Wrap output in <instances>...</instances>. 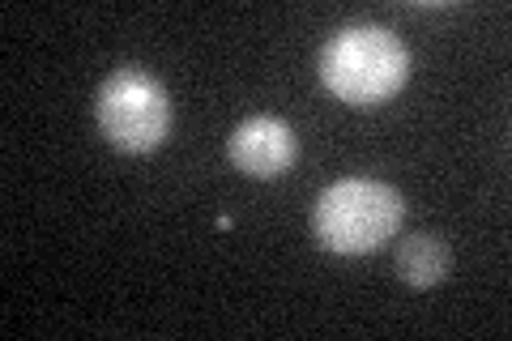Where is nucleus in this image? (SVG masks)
I'll return each mask as SVG.
<instances>
[{
    "label": "nucleus",
    "mask_w": 512,
    "mask_h": 341,
    "mask_svg": "<svg viewBox=\"0 0 512 341\" xmlns=\"http://www.w3.org/2000/svg\"><path fill=\"white\" fill-rule=\"evenodd\" d=\"M406 218V201L393 184L380 180H338L320 192L312 209V231L320 248L338 256H363L376 252L380 243L397 235Z\"/></svg>",
    "instance_id": "nucleus-2"
},
{
    "label": "nucleus",
    "mask_w": 512,
    "mask_h": 341,
    "mask_svg": "<svg viewBox=\"0 0 512 341\" xmlns=\"http://www.w3.org/2000/svg\"><path fill=\"white\" fill-rule=\"evenodd\" d=\"M397 273H402V282L414 286V290H427V286H440L444 273H448V243L440 235H406L397 243V256H393Z\"/></svg>",
    "instance_id": "nucleus-5"
},
{
    "label": "nucleus",
    "mask_w": 512,
    "mask_h": 341,
    "mask_svg": "<svg viewBox=\"0 0 512 341\" xmlns=\"http://www.w3.org/2000/svg\"><path fill=\"white\" fill-rule=\"evenodd\" d=\"M227 154L252 180H274V175H282L299 158V141H295V128L282 124L278 116H252L231 133Z\"/></svg>",
    "instance_id": "nucleus-4"
},
{
    "label": "nucleus",
    "mask_w": 512,
    "mask_h": 341,
    "mask_svg": "<svg viewBox=\"0 0 512 341\" xmlns=\"http://www.w3.org/2000/svg\"><path fill=\"white\" fill-rule=\"evenodd\" d=\"M94 111H99L103 137L124 154H150L171 133V99L163 81L141 69L111 73L99 86Z\"/></svg>",
    "instance_id": "nucleus-3"
},
{
    "label": "nucleus",
    "mask_w": 512,
    "mask_h": 341,
    "mask_svg": "<svg viewBox=\"0 0 512 341\" xmlns=\"http://www.w3.org/2000/svg\"><path fill=\"white\" fill-rule=\"evenodd\" d=\"M410 77L406 43L384 26H346L320 52V81L350 107H376L393 99Z\"/></svg>",
    "instance_id": "nucleus-1"
}]
</instances>
